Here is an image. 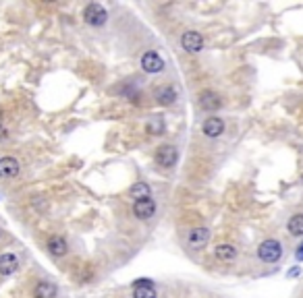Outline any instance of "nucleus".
Returning a JSON list of instances; mask_svg holds the SVG:
<instances>
[{"label": "nucleus", "instance_id": "4468645a", "mask_svg": "<svg viewBox=\"0 0 303 298\" xmlns=\"http://www.w3.org/2000/svg\"><path fill=\"white\" fill-rule=\"evenodd\" d=\"M17 269H19V259H17L13 253L0 255V273H3V275H13Z\"/></svg>", "mask_w": 303, "mask_h": 298}, {"label": "nucleus", "instance_id": "5701e85b", "mask_svg": "<svg viewBox=\"0 0 303 298\" xmlns=\"http://www.w3.org/2000/svg\"><path fill=\"white\" fill-rule=\"evenodd\" d=\"M0 120H3V112H0Z\"/></svg>", "mask_w": 303, "mask_h": 298}, {"label": "nucleus", "instance_id": "6ab92c4d", "mask_svg": "<svg viewBox=\"0 0 303 298\" xmlns=\"http://www.w3.org/2000/svg\"><path fill=\"white\" fill-rule=\"evenodd\" d=\"M287 230L293 236H303V214H295L289 222H287Z\"/></svg>", "mask_w": 303, "mask_h": 298}, {"label": "nucleus", "instance_id": "f3484780", "mask_svg": "<svg viewBox=\"0 0 303 298\" xmlns=\"http://www.w3.org/2000/svg\"><path fill=\"white\" fill-rule=\"evenodd\" d=\"M145 131H147L149 135H154V137L164 135V131H166V122H164V118H162V116H158V114H154V116H152V118L147 120Z\"/></svg>", "mask_w": 303, "mask_h": 298}, {"label": "nucleus", "instance_id": "423d86ee", "mask_svg": "<svg viewBox=\"0 0 303 298\" xmlns=\"http://www.w3.org/2000/svg\"><path fill=\"white\" fill-rule=\"evenodd\" d=\"M197 104H199V108H201V110H206V112H214V110H218V108L222 106V100H220V95H218L216 91L206 89V91H201V93H199Z\"/></svg>", "mask_w": 303, "mask_h": 298}, {"label": "nucleus", "instance_id": "9d476101", "mask_svg": "<svg viewBox=\"0 0 303 298\" xmlns=\"http://www.w3.org/2000/svg\"><path fill=\"white\" fill-rule=\"evenodd\" d=\"M46 247H48V253L54 255V257H62V255H66V251H69V244H66L64 236H58V234L50 236Z\"/></svg>", "mask_w": 303, "mask_h": 298}, {"label": "nucleus", "instance_id": "1a4fd4ad", "mask_svg": "<svg viewBox=\"0 0 303 298\" xmlns=\"http://www.w3.org/2000/svg\"><path fill=\"white\" fill-rule=\"evenodd\" d=\"M133 298H158V294L149 279H137L133 282Z\"/></svg>", "mask_w": 303, "mask_h": 298}, {"label": "nucleus", "instance_id": "f257e3e1", "mask_svg": "<svg viewBox=\"0 0 303 298\" xmlns=\"http://www.w3.org/2000/svg\"><path fill=\"white\" fill-rule=\"evenodd\" d=\"M258 257L264 261V263H276L280 257H282V244L274 238H268L264 240L260 247H258Z\"/></svg>", "mask_w": 303, "mask_h": 298}, {"label": "nucleus", "instance_id": "0eeeda50", "mask_svg": "<svg viewBox=\"0 0 303 298\" xmlns=\"http://www.w3.org/2000/svg\"><path fill=\"white\" fill-rule=\"evenodd\" d=\"M154 214H156V203L152 197L133 203V216H135L137 220H149Z\"/></svg>", "mask_w": 303, "mask_h": 298}, {"label": "nucleus", "instance_id": "dca6fc26", "mask_svg": "<svg viewBox=\"0 0 303 298\" xmlns=\"http://www.w3.org/2000/svg\"><path fill=\"white\" fill-rule=\"evenodd\" d=\"M58 292V288L52 282H38L36 288H33V298H54Z\"/></svg>", "mask_w": 303, "mask_h": 298}, {"label": "nucleus", "instance_id": "412c9836", "mask_svg": "<svg viewBox=\"0 0 303 298\" xmlns=\"http://www.w3.org/2000/svg\"><path fill=\"white\" fill-rule=\"evenodd\" d=\"M287 275H289V277H295V275H299V267H293V269H291Z\"/></svg>", "mask_w": 303, "mask_h": 298}, {"label": "nucleus", "instance_id": "2eb2a0df", "mask_svg": "<svg viewBox=\"0 0 303 298\" xmlns=\"http://www.w3.org/2000/svg\"><path fill=\"white\" fill-rule=\"evenodd\" d=\"M214 257L222 263H231V261L237 259V249H235L233 244H218L214 249Z\"/></svg>", "mask_w": 303, "mask_h": 298}, {"label": "nucleus", "instance_id": "b1692460", "mask_svg": "<svg viewBox=\"0 0 303 298\" xmlns=\"http://www.w3.org/2000/svg\"><path fill=\"white\" fill-rule=\"evenodd\" d=\"M301 184H303V176H301Z\"/></svg>", "mask_w": 303, "mask_h": 298}, {"label": "nucleus", "instance_id": "aec40b11", "mask_svg": "<svg viewBox=\"0 0 303 298\" xmlns=\"http://www.w3.org/2000/svg\"><path fill=\"white\" fill-rule=\"evenodd\" d=\"M295 257H297V261H303V242L299 244V249H297V253H295Z\"/></svg>", "mask_w": 303, "mask_h": 298}, {"label": "nucleus", "instance_id": "4be33fe9", "mask_svg": "<svg viewBox=\"0 0 303 298\" xmlns=\"http://www.w3.org/2000/svg\"><path fill=\"white\" fill-rule=\"evenodd\" d=\"M5 137H7V131H5L3 127H0V141H3V139H5Z\"/></svg>", "mask_w": 303, "mask_h": 298}, {"label": "nucleus", "instance_id": "f03ea898", "mask_svg": "<svg viewBox=\"0 0 303 298\" xmlns=\"http://www.w3.org/2000/svg\"><path fill=\"white\" fill-rule=\"evenodd\" d=\"M108 19V13L102 5H98V3H92L86 7V11H83V21H86L88 25L92 27H102Z\"/></svg>", "mask_w": 303, "mask_h": 298}, {"label": "nucleus", "instance_id": "ddd939ff", "mask_svg": "<svg viewBox=\"0 0 303 298\" xmlns=\"http://www.w3.org/2000/svg\"><path fill=\"white\" fill-rule=\"evenodd\" d=\"M19 162L15 160V157H3L0 160V176L3 178H15L17 174H19Z\"/></svg>", "mask_w": 303, "mask_h": 298}, {"label": "nucleus", "instance_id": "f8f14e48", "mask_svg": "<svg viewBox=\"0 0 303 298\" xmlns=\"http://www.w3.org/2000/svg\"><path fill=\"white\" fill-rule=\"evenodd\" d=\"M210 240V230L208 228H193L189 232V244L193 249H204Z\"/></svg>", "mask_w": 303, "mask_h": 298}, {"label": "nucleus", "instance_id": "6e6552de", "mask_svg": "<svg viewBox=\"0 0 303 298\" xmlns=\"http://www.w3.org/2000/svg\"><path fill=\"white\" fill-rule=\"evenodd\" d=\"M201 133H204L206 137H210V139L220 137V135L224 133V122H222V118H218V116L206 118L204 125H201Z\"/></svg>", "mask_w": 303, "mask_h": 298}, {"label": "nucleus", "instance_id": "a211bd4d", "mask_svg": "<svg viewBox=\"0 0 303 298\" xmlns=\"http://www.w3.org/2000/svg\"><path fill=\"white\" fill-rule=\"evenodd\" d=\"M129 195L135 199V201H141V199H149L152 195V188L147 182H135L131 188H129Z\"/></svg>", "mask_w": 303, "mask_h": 298}, {"label": "nucleus", "instance_id": "9b49d317", "mask_svg": "<svg viewBox=\"0 0 303 298\" xmlns=\"http://www.w3.org/2000/svg\"><path fill=\"white\" fill-rule=\"evenodd\" d=\"M154 97H156V102L160 104V106H173V104L177 102V91H175V87L164 85V87H158Z\"/></svg>", "mask_w": 303, "mask_h": 298}, {"label": "nucleus", "instance_id": "20e7f679", "mask_svg": "<svg viewBox=\"0 0 303 298\" xmlns=\"http://www.w3.org/2000/svg\"><path fill=\"white\" fill-rule=\"evenodd\" d=\"M181 46L185 52H189V54H197V52L204 48V36L197 31H187V33H183Z\"/></svg>", "mask_w": 303, "mask_h": 298}, {"label": "nucleus", "instance_id": "39448f33", "mask_svg": "<svg viewBox=\"0 0 303 298\" xmlns=\"http://www.w3.org/2000/svg\"><path fill=\"white\" fill-rule=\"evenodd\" d=\"M141 68L145 73H160V71H164V60L158 52L149 50L141 56Z\"/></svg>", "mask_w": 303, "mask_h": 298}, {"label": "nucleus", "instance_id": "7ed1b4c3", "mask_svg": "<svg viewBox=\"0 0 303 298\" xmlns=\"http://www.w3.org/2000/svg\"><path fill=\"white\" fill-rule=\"evenodd\" d=\"M154 160L162 168H173L177 164V160H179V151H177L175 145H160L156 149V153H154Z\"/></svg>", "mask_w": 303, "mask_h": 298}]
</instances>
